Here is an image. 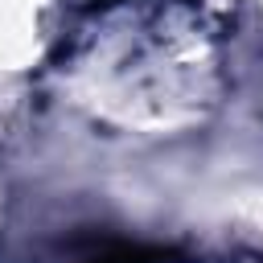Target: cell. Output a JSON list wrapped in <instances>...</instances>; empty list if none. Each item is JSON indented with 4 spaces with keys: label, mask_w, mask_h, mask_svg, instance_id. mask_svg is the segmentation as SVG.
<instances>
[{
    "label": "cell",
    "mask_w": 263,
    "mask_h": 263,
    "mask_svg": "<svg viewBox=\"0 0 263 263\" xmlns=\"http://www.w3.org/2000/svg\"><path fill=\"white\" fill-rule=\"evenodd\" d=\"M168 251L160 247H140V242H115V238H103L95 251L82 255V263H164Z\"/></svg>",
    "instance_id": "cell-1"
}]
</instances>
